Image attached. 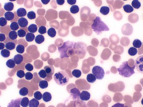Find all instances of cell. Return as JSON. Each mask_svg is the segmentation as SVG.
<instances>
[{"label":"cell","mask_w":143,"mask_h":107,"mask_svg":"<svg viewBox=\"0 0 143 107\" xmlns=\"http://www.w3.org/2000/svg\"><path fill=\"white\" fill-rule=\"evenodd\" d=\"M10 1H15L16 0H9Z\"/></svg>","instance_id":"cell-56"},{"label":"cell","mask_w":143,"mask_h":107,"mask_svg":"<svg viewBox=\"0 0 143 107\" xmlns=\"http://www.w3.org/2000/svg\"><path fill=\"white\" fill-rule=\"evenodd\" d=\"M7 23V20L4 17L0 18V26L1 27H5Z\"/></svg>","instance_id":"cell-44"},{"label":"cell","mask_w":143,"mask_h":107,"mask_svg":"<svg viewBox=\"0 0 143 107\" xmlns=\"http://www.w3.org/2000/svg\"><path fill=\"white\" fill-rule=\"evenodd\" d=\"M23 56L21 54H17L13 57V60L15 62L16 64L17 65L20 64L23 61Z\"/></svg>","instance_id":"cell-13"},{"label":"cell","mask_w":143,"mask_h":107,"mask_svg":"<svg viewBox=\"0 0 143 107\" xmlns=\"http://www.w3.org/2000/svg\"><path fill=\"white\" fill-rule=\"evenodd\" d=\"M56 34L57 32H56V30L55 29V28H54L51 27V28H49L48 30V35L51 38H53L56 36Z\"/></svg>","instance_id":"cell-27"},{"label":"cell","mask_w":143,"mask_h":107,"mask_svg":"<svg viewBox=\"0 0 143 107\" xmlns=\"http://www.w3.org/2000/svg\"><path fill=\"white\" fill-rule=\"evenodd\" d=\"M124 1H126V0H123Z\"/></svg>","instance_id":"cell-57"},{"label":"cell","mask_w":143,"mask_h":107,"mask_svg":"<svg viewBox=\"0 0 143 107\" xmlns=\"http://www.w3.org/2000/svg\"><path fill=\"white\" fill-rule=\"evenodd\" d=\"M79 7L77 5H73L72 6L70 9V11L71 13L73 14H76L78 13L79 11Z\"/></svg>","instance_id":"cell-36"},{"label":"cell","mask_w":143,"mask_h":107,"mask_svg":"<svg viewBox=\"0 0 143 107\" xmlns=\"http://www.w3.org/2000/svg\"><path fill=\"white\" fill-rule=\"evenodd\" d=\"M6 65L8 68L12 69L15 67L16 63L13 59H8L6 62Z\"/></svg>","instance_id":"cell-32"},{"label":"cell","mask_w":143,"mask_h":107,"mask_svg":"<svg viewBox=\"0 0 143 107\" xmlns=\"http://www.w3.org/2000/svg\"><path fill=\"white\" fill-rule=\"evenodd\" d=\"M27 17L30 20L34 19L36 17V13L34 11L29 12L27 13Z\"/></svg>","instance_id":"cell-40"},{"label":"cell","mask_w":143,"mask_h":107,"mask_svg":"<svg viewBox=\"0 0 143 107\" xmlns=\"http://www.w3.org/2000/svg\"><path fill=\"white\" fill-rule=\"evenodd\" d=\"M75 44L73 41H68L64 42L62 46L58 47L61 59L70 57L76 54Z\"/></svg>","instance_id":"cell-1"},{"label":"cell","mask_w":143,"mask_h":107,"mask_svg":"<svg viewBox=\"0 0 143 107\" xmlns=\"http://www.w3.org/2000/svg\"><path fill=\"white\" fill-rule=\"evenodd\" d=\"M52 98V96L50 93L49 92H45L42 95V99L45 102H49L50 101Z\"/></svg>","instance_id":"cell-14"},{"label":"cell","mask_w":143,"mask_h":107,"mask_svg":"<svg viewBox=\"0 0 143 107\" xmlns=\"http://www.w3.org/2000/svg\"><path fill=\"white\" fill-rule=\"evenodd\" d=\"M25 78L26 80H31L33 79V74L30 72H27L25 74Z\"/></svg>","instance_id":"cell-47"},{"label":"cell","mask_w":143,"mask_h":107,"mask_svg":"<svg viewBox=\"0 0 143 107\" xmlns=\"http://www.w3.org/2000/svg\"><path fill=\"white\" fill-rule=\"evenodd\" d=\"M50 1V0H41V1L43 4L45 5H46L48 3H49V2Z\"/></svg>","instance_id":"cell-53"},{"label":"cell","mask_w":143,"mask_h":107,"mask_svg":"<svg viewBox=\"0 0 143 107\" xmlns=\"http://www.w3.org/2000/svg\"><path fill=\"white\" fill-rule=\"evenodd\" d=\"M0 107H1V106H0Z\"/></svg>","instance_id":"cell-58"},{"label":"cell","mask_w":143,"mask_h":107,"mask_svg":"<svg viewBox=\"0 0 143 107\" xmlns=\"http://www.w3.org/2000/svg\"><path fill=\"white\" fill-rule=\"evenodd\" d=\"M44 70L46 72L48 76H52L54 73V69L53 66L50 65L45 66L44 67Z\"/></svg>","instance_id":"cell-12"},{"label":"cell","mask_w":143,"mask_h":107,"mask_svg":"<svg viewBox=\"0 0 143 107\" xmlns=\"http://www.w3.org/2000/svg\"><path fill=\"white\" fill-rule=\"evenodd\" d=\"M141 103H142V104L143 106V99H142V102H141Z\"/></svg>","instance_id":"cell-55"},{"label":"cell","mask_w":143,"mask_h":107,"mask_svg":"<svg viewBox=\"0 0 143 107\" xmlns=\"http://www.w3.org/2000/svg\"><path fill=\"white\" fill-rule=\"evenodd\" d=\"M133 47L136 48H140L142 46V42L140 40L136 39L133 42Z\"/></svg>","instance_id":"cell-33"},{"label":"cell","mask_w":143,"mask_h":107,"mask_svg":"<svg viewBox=\"0 0 143 107\" xmlns=\"http://www.w3.org/2000/svg\"><path fill=\"white\" fill-rule=\"evenodd\" d=\"M0 54L3 57L8 58L10 56V52L9 50L7 49H3L0 52Z\"/></svg>","instance_id":"cell-34"},{"label":"cell","mask_w":143,"mask_h":107,"mask_svg":"<svg viewBox=\"0 0 143 107\" xmlns=\"http://www.w3.org/2000/svg\"><path fill=\"white\" fill-rule=\"evenodd\" d=\"M19 93L21 96H24L28 95L29 93V90L28 88L26 87H22L20 89Z\"/></svg>","instance_id":"cell-35"},{"label":"cell","mask_w":143,"mask_h":107,"mask_svg":"<svg viewBox=\"0 0 143 107\" xmlns=\"http://www.w3.org/2000/svg\"><path fill=\"white\" fill-rule=\"evenodd\" d=\"M35 39V35L33 33H28L26 36V40L28 42H32Z\"/></svg>","instance_id":"cell-23"},{"label":"cell","mask_w":143,"mask_h":107,"mask_svg":"<svg viewBox=\"0 0 143 107\" xmlns=\"http://www.w3.org/2000/svg\"><path fill=\"white\" fill-rule=\"evenodd\" d=\"M21 98H18L15 100H12L7 106V107H21Z\"/></svg>","instance_id":"cell-9"},{"label":"cell","mask_w":143,"mask_h":107,"mask_svg":"<svg viewBox=\"0 0 143 107\" xmlns=\"http://www.w3.org/2000/svg\"><path fill=\"white\" fill-rule=\"evenodd\" d=\"M96 78L94 74H89L87 76V80L89 83H94L96 80Z\"/></svg>","instance_id":"cell-22"},{"label":"cell","mask_w":143,"mask_h":107,"mask_svg":"<svg viewBox=\"0 0 143 107\" xmlns=\"http://www.w3.org/2000/svg\"><path fill=\"white\" fill-rule=\"evenodd\" d=\"M92 73L96 79L99 80L103 79L105 76V72L103 69L100 66L94 67L92 68Z\"/></svg>","instance_id":"cell-5"},{"label":"cell","mask_w":143,"mask_h":107,"mask_svg":"<svg viewBox=\"0 0 143 107\" xmlns=\"http://www.w3.org/2000/svg\"><path fill=\"white\" fill-rule=\"evenodd\" d=\"M29 101L28 97H23L21 101V106L22 107H27L29 105Z\"/></svg>","instance_id":"cell-20"},{"label":"cell","mask_w":143,"mask_h":107,"mask_svg":"<svg viewBox=\"0 0 143 107\" xmlns=\"http://www.w3.org/2000/svg\"><path fill=\"white\" fill-rule=\"evenodd\" d=\"M14 8V4L12 2H8L5 3L4 8L6 11H10L13 10Z\"/></svg>","instance_id":"cell-16"},{"label":"cell","mask_w":143,"mask_h":107,"mask_svg":"<svg viewBox=\"0 0 143 107\" xmlns=\"http://www.w3.org/2000/svg\"><path fill=\"white\" fill-rule=\"evenodd\" d=\"M70 93L71 96H72L73 99L74 100H79L80 98V92L79 90L77 88H73V89H71L70 90Z\"/></svg>","instance_id":"cell-8"},{"label":"cell","mask_w":143,"mask_h":107,"mask_svg":"<svg viewBox=\"0 0 143 107\" xmlns=\"http://www.w3.org/2000/svg\"><path fill=\"white\" fill-rule=\"evenodd\" d=\"M132 5L133 8L138 9L141 6V3L138 0H133L132 2Z\"/></svg>","instance_id":"cell-29"},{"label":"cell","mask_w":143,"mask_h":107,"mask_svg":"<svg viewBox=\"0 0 143 107\" xmlns=\"http://www.w3.org/2000/svg\"><path fill=\"white\" fill-rule=\"evenodd\" d=\"M135 67L139 73L143 74V55L138 56L136 59Z\"/></svg>","instance_id":"cell-7"},{"label":"cell","mask_w":143,"mask_h":107,"mask_svg":"<svg viewBox=\"0 0 143 107\" xmlns=\"http://www.w3.org/2000/svg\"><path fill=\"white\" fill-rule=\"evenodd\" d=\"M38 74L40 76V78H43V79L46 78L47 76V74L44 69L41 70L38 73Z\"/></svg>","instance_id":"cell-41"},{"label":"cell","mask_w":143,"mask_h":107,"mask_svg":"<svg viewBox=\"0 0 143 107\" xmlns=\"http://www.w3.org/2000/svg\"><path fill=\"white\" fill-rule=\"evenodd\" d=\"M17 16L19 17H23L26 16V11L25 8H18V10H17Z\"/></svg>","instance_id":"cell-15"},{"label":"cell","mask_w":143,"mask_h":107,"mask_svg":"<svg viewBox=\"0 0 143 107\" xmlns=\"http://www.w3.org/2000/svg\"><path fill=\"white\" fill-rule=\"evenodd\" d=\"M65 2L64 0H56V3L59 5H63L64 4Z\"/></svg>","instance_id":"cell-52"},{"label":"cell","mask_w":143,"mask_h":107,"mask_svg":"<svg viewBox=\"0 0 143 107\" xmlns=\"http://www.w3.org/2000/svg\"><path fill=\"white\" fill-rule=\"evenodd\" d=\"M91 94L87 91H82L81 92L80 98L82 101H87L90 99Z\"/></svg>","instance_id":"cell-10"},{"label":"cell","mask_w":143,"mask_h":107,"mask_svg":"<svg viewBox=\"0 0 143 107\" xmlns=\"http://www.w3.org/2000/svg\"><path fill=\"white\" fill-rule=\"evenodd\" d=\"M5 47L7 50H12L15 49L16 44L13 42H8L5 45Z\"/></svg>","instance_id":"cell-21"},{"label":"cell","mask_w":143,"mask_h":107,"mask_svg":"<svg viewBox=\"0 0 143 107\" xmlns=\"http://www.w3.org/2000/svg\"><path fill=\"white\" fill-rule=\"evenodd\" d=\"M87 45L81 42H78L75 44V50L76 54L77 55H82L86 54V53Z\"/></svg>","instance_id":"cell-6"},{"label":"cell","mask_w":143,"mask_h":107,"mask_svg":"<svg viewBox=\"0 0 143 107\" xmlns=\"http://www.w3.org/2000/svg\"><path fill=\"white\" fill-rule=\"evenodd\" d=\"M5 45L3 43L0 42V50H3L5 48Z\"/></svg>","instance_id":"cell-54"},{"label":"cell","mask_w":143,"mask_h":107,"mask_svg":"<svg viewBox=\"0 0 143 107\" xmlns=\"http://www.w3.org/2000/svg\"><path fill=\"white\" fill-rule=\"evenodd\" d=\"M8 37L10 39L12 40L17 39V37H18L17 32L14 31H10L8 34Z\"/></svg>","instance_id":"cell-26"},{"label":"cell","mask_w":143,"mask_h":107,"mask_svg":"<svg viewBox=\"0 0 143 107\" xmlns=\"http://www.w3.org/2000/svg\"><path fill=\"white\" fill-rule=\"evenodd\" d=\"M5 18L6 19L7 21H11L14 18L15 15L14 13L11 11H8L6 12L4 14Z\"/></svg>","instance_id":"cell-17"},{"label":"cell","mask_w":143,"mask_h":107,"mask_svg":"<svg viewBox=\"0 0 143 107\" xmlns=\"http://www.w3.org/2000/svg\"><path fill=\"white\" fill-rule=\"evenodd\" d=\"M100 11L103 15H107L109 14L110 12V8L108 6H102L100 8Z\"/></svg>","instance_id":"cell-24"},{"label":"cell","mask_w":143,"mask_h":107,"mask_svg":"<svg viewBox=\"0 0 143 107\" xmlns=\"http://www.w3.org/2000/svg\"><path fill=\"white\" fill-rule=\"evenodd\" d=\"M72 73V75L76 78H80L82 74V73L80 70L77 69L73 70Z\"/></svg>","instance_id":"cell-37"},{"label":"cell","mask_w":143,"mask_h":107,"mask_svg":"<svg viewBox=\"0 0 143 107\" xmlns=\"http://www.w3.org/2000/svg\"><path fill=\"white\" fill-rule=\"evenodd\" d=\"M54 80L56 83L60 86L66 85L69 81V76L66 72L60 71L54 75Z\"/></svg>","instance_id":"cell-4"},{"label":"cell","mask_w":143,"mask_h":107,"mask_svg":"<svg viewBox=\"0 0 143 107\" xmlns=\"http://www.w3.org/2000/svg\"><path fill=\"white\" fill-rule=\"evenodd\" d=\"M37 27L36 24H31L28 27V30L30 33H34L36 32L37 31Z\"/></svg>","instance_id":"cell-28"},{"label":"cell","mask_w":143,"mask_h":107,"mask_svg":"<svg viewBox=\"0 0 143 107\" xmlns=\"http://www.w3.org/2000/svg\"></svg>","instance_id":"cell-59"},{"label":"cell","mask_w":143,"mask_h":107,"mask_svg":"<svg viewBox=\"0 0 143 107\" xmlns=\"http://www.w3.org/2000/svg\"><path fill=\"white\" fill-rule=\"evenodd\" d=\"M17 76L20 78H22L25 76V74L24 72L22 70H19L17 73Z\"/></svg>","instance_id":"cell-46"},{"label":"cell","mask_w":143,"mask_h":107,"mask_svg":"<svg viewBox=\"0 0 143 107\" xmlns=\"http://www.w3.org/2000/svg\"><path fill=\"white\" fill-rule=\"evenodd\" d=\"M25 50V47L22 45H18L17 46L16 51L19 54H23Z\"/></svg>","instance_id":"cell-39"},{"label":"cell","mask_w":143,"mask_h":107,"mask_svg":"<svg viewBox=\"0 0 143 107\" xmlns=\"http://www.w3.org/2000/svg\"><path fill=\"white\" fill-rule=\"evenodd\" d=\"M25 69L28 71H32L34 69V67L32 64L28 63L25 65Z\"/></svg>","instance_id":"cell-48"},{"label":"cell","mask_w":143,"mask_h":107,"mask_svg":"<svg viewBox=\"0 0 143 107\" xmlns=\"http://www.w3.org/2000/svg\"><path fill=\"white\" fill-rule=\"evenodd\" d=\"M135 65L131 67L128 64V62L126 61L122 63L117 69L119 74L124 78H129L135 73Z\"/></svg>","instance_id":"cell-2"},{"label":"cell","mask_w":143,"mask_h":107,"mask_svg":"<svg viewBox=\"0 0 143 107\" xmlns=\"http://www.w3.org/2000/svg\"><path fill=\"white\" fill-rule=\"evenodd\" d=\"M34 97L35 99L39 101L42 98V95L40 91H36L34 93Z\"/></svg>","instance_id":"cell-42"},{"label":"cell","mask_w":143,"mask_h":107,"mask_svg":"<svg viewBox=\"0 0 143 107\" xmlns=\"http://www.w3.org/2000/svg\"><path fill=\"white\" fill-rule=\"evenodd\" d=\"M123 9L124 11L127 13H131L133 11V7L129 4H126L124 6H123Z\"/></svg>","instance_id":"cell-25"},{"label":"cell","mask_w":143,"mask_h":107,"mask_svg":"<svg viewBox=\"0 0 143 107\" xmlns=\"http://www.w3.org/2000/svg\"><path fill=\"white\" fill-rule=\"evenodd\" d=\"M17 34H18V36L19 37L22 38L26 36V32L24 30L21 29L18 30V31L17 32Z\"/></svg>","instance_id":"cell-43"},{"label":"cell","mask_w":143,"mask_h":107,"mask_svg":"<svg viewBox=\"0 0 143 107\" xmlns=\"http://www.w3.org/2000/svg\"><path fill=\"white\" fill-rule=\"evenodd\" d=\"M76 0H67L68 3L70 5H74L76 3Z\"/></svg>","instance_id":"cell-51"},{"label":"cell","mask_w":143,"mask_h":107,"mask_svg":"<svg viewBox=\"0 0 143 107\" xmlns=\"http://www.w3.org/2000/svg\"><path fill=\"white\" fill-rule=\"evenodd\" d=\"M11 29L13 31H17L19 29V25L17 22H13L10 26Z\"/></svg>","instance_id":"cell-38"},{"label":"cell","mask_w":143,"mask_h":107,"mask_svg":"<svg viewBox=\"0 0 143 107\" xmlns=\"http://www.w3.org/2000/svg\"><path fill=\"white\" fill-rule=\"evenodd\" d=\"M39 85L41 89H45L48 87V82L47 81L45 80L40 81L39 82Z\"/></svg>","instance_id":"cell-31"},{"label":"cell","mask_w":143,"mask_h":107,"mask_svg":"<svg viewBox=\"0 0 143 107\" xmlns=\"http://www.w3.org/2000/svg\"><path fill=\"white\" fill-rule=\"evenodd\" d=\"M111 107H124V104L120 103V102H117Z\"/></svg>","instance_id":"cell-50"},{"label":"cell","mask_w":143,"mask_h":107,"mask_svg":"<svg viewBox=\"0 0 143 107\" xmlns=\"http://www.w3.org/2000/svg\"><path fill=\"white\" fill-rule=\"evenodd\" d=\"M18 23L19 26L21 27H23V28L26 27L28 25V20L25 18L22 17L18 19Z\"/></svg>","instance_id":"cell-11"},{"label":"cell","mask_w":143,"mask_h":107,"mask_svg":"<svg viewBox=\"0 0 143 107\" xmlns=\"http://www.w3.org/2000/svg\"><path fill=\"white\" fill-rule=\"evenodd\" d=\"M128 53L130 56H135L138 53V50L137 48L133 47H131L128 49Z\"/></svg>","instance_id":"cell-30"},{"label":"cell","mask_w":143,"mask_h":107,"mask_svg":"<svg viewBox=\"0 0 143 107\" xmlns=\"http://www.w3.org/2000/svg\"><path fill=\"white\" fill-rule=\"evenodd\" d=\"M40 105V102L35 98L31 99L29 101V107H38Z\"/></svg>","instance_id":"cell-18"},{"label":"cell","mask_w":143,"mask_h":107,"mask_svg":"<svg viewBox=\"0 0 143 107\" xmlns=\"http://www.w3.org/2000/svg\"><path fill=\"white\" fill-rule=\"evenodd\" d=\"M6 39V36L3 34H0V41H4Z\"/></svg>","instance_id":"cell-49"},{"label":"cell","mask_w":143,"mask_h":107,"mask_svg":"<svg viewBox=\"0 0 143 107\" xmlns=\"http://www.w3.org/2000/svg\"><path fill=\"white\" fill-rule=\"evenodd\" d=\"M45 38L44 36L41 34L38 35L36 36V38L35 39V41L36 43L38 44H41V43L44 42L45 41Z\"/></svg>","instance_id":"cell-19"},{"label":"cell","mask_w":143,"mask_h":107,"mask_svg":"<svg viewBox=\"0 0 143 107\" xmlns=\"http://www.w3.org/2000/svg\"><path fill=\"white\" fill-rule=\"evenodd\" d=\"M91 28L98 35H100L103 31H109V28L99 17H97L94 19Z\"/></svg>","instance_id":"cell-3"},{"label":"cell","mask_w":143,"mask_h":107,"mask_svg":"<svg viewBox=\"0 0 143 107\" xmlns=\"http://www.w3.org/2000/svg\"><path fill=\"white\" fill-rule=\"evenodd\" d=\"M38 32L41 34H44L46 32V28L45 26H41L40 27L38 30Z\"/></svg>","instance_id":"cell-45"}]
</instances>
